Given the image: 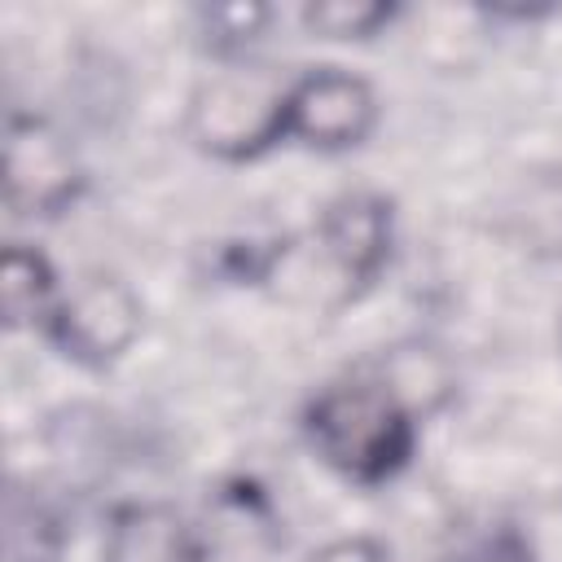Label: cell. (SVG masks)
<instances>
[{"label": "cell", "instance_id": "7c38bea8", "mask_svg": "<svg viewBox=\"0 0 562 562\" xmlns=\"http://www.w3.org/2000/svg\"><path fill=\"white\" fill-rule=\"evenodd\" d=\"M268 18H272V9H263V4H211V9H198L206 44L224 61H237L246 53V44L263 31Z\"/></svg>", "mask_w": 562, "mask_h": 562}, {"label": "cell", "instance_id": "52a82bcc", "mask_svg": "<svg viewBox=\"0 0 562 562\" xmlns=\"http://www.w3.org/2000/svg\"><path fill=\"white\" fill-rule=\"evenodd\" d=\"M101 562H206V544L176 505L127 501L105 522Z\"/></svg>", "mask_w": 562, "mask_h": 562}, {"label": "cell", "instance_id": "3957f363", "mask_svg": "<svg viewBox=\"0 0 562 562\" xmlns=\"http://www.w3.org/2000/svg\"><path fill=\"white\" fill-rule=\"evenodd\" d=\"M88 189V171L57 123L13 110L4 127V206L13 220H57Z\"/></svg>", "mask_w": 562, "mask_h": 562}, {"label": "cell", "instance_id": "5bb4252c", "mask_svg": "<svg viewBox=\"0 0 562 562\" xmlns=\"http://www.w3.org/2000/svg\"><path fill=\"white\" fill-rule=\"evenodd\" d=\"M307 562H395V553L373 536H338L312 549Z\"/></svg>", "mask_w": 562, "mask_h": 562}, {"label": "cell", "instance_id": "9c48e42d", "mask_svg": "<svg viewBox=\"0 0 562 562\" xmlns=\"http://www.w3.org/2000/svg\"><path fill=\"white\" fill-rule=\"evenodd\" d=\"M57 272L40 246L9 241L0 255V316L9 329H44L57 307Z\"/></svg>", "mask_w": 562, "mask_h": 562}, {"label": "cell", "instance_id": "30bf717a", "mask_svg": "<svg viewBox=\"0 0 562 562\" xmlns=\"http://www.w3.org/2000/svg\"><path fill=\"white\" fill-rule=\"evenodd\" d=\"M4 553L9 562H61L66 553V518L61 509L35 492L13 487L4 505Z\"/></svg>", "mask_w": 562, "mask_h": 562}, {"label": "cell", "instance_id": "8992f818", "mask_svg": "<svg viewBox=\"0 0 562 562\" xmlns=\"http://www.w3.org/2000/svg\"><path fill=\"white\" fill-rule=\"evenodd\" d=\"M391 246H395L391 198H382L373 189H351V193H338L334 202H325V211L316 220V250H321L325 268L334 272V281L342 285V299H356L386 272Z\"/></svg>", "mask_w": 562, "mask_h": 562}, {"label": "cell", "instance_id": "6da1fadb", "mask_svg": "<svg viewBox=\"0 0 562 562\" xmlns=\"http://www.w3.org/2000/svg\"><path fill=\"white\" fill-rule=\"evenodd\" d=\"M303 439L338 479L378 487L408 465L417 448V417L360 369L307 400Z\"/></svg>", "mask_w": 562, "mask_h": 562}, {"label": "cell", "instance_id": "5b68a950", "mask_svg": "<svg viewBox=\"0 0 562 562\" xmlns=\"http://www.w3.org/2000/svg\"><path fill=\"white\" fill-rule=\"evenodd\" d=\"M378 123V97L369 79L347 66H307L290 75L285 140H299L321 154H342L369 140Z\"/></svg>", "mask_w": 562, "mask_h": 562}, {"label": "cell", "instance_id": "4fadbf2b", "mask_svg": "<svg viewBox=\"0 0 562 562\" xmlns=\"http://www.w3.org/2000/svg\"><path fill=\"white\" fill-rule=\"evenodd\" d=\"M452 562H540V558L514 527H496V531L479 536L474 544H465Z\"/></svg>", "mask_w": 562, "mask_h": 562}, {"label": "cell", "instance_id": "ba28073f", "mask_svg": "<svg viewBox=\"0 0 562 562\" xmlns=\"http://www.w3.org/2000/svg\"><path fill=\"white\" fill-rule=\"evenodd\" d=\"M364 373H373L417 422L430 417V413H439L457 395V369H452V360L435 342H422V338L386 347Z\"/></svg>", "mask_w": 562, "mask_h": 562}, {"label": "cell", "instance_id": "8fae6325", "mask_svg": "<svg viewBox=\"0 0 562 562\" xmlns=\"http://www.w3.org/2000/svg\"><path fill=\"white\" fill-rule=\"evenodd\" d=\"M400 18V4L382 0H312L303 4V26L321 40H373Z\"/></svg>", "mask_w": 562, "mask_h": 562}, {"label": "cell", "instance_id": "7a4b0ae2", "mask_svg": "<svg viewBox=\"0 0 562 562\" xmlns=\"http://www.w3.org/2000/svg\"><path fill=\"white\" fill-rule=\"evenodd\" d=\"M285 75L255 61H228L193 88L184 110V136L206 158L250 162L285 140Z\"/></svg>", "mask_w": 562, "mask_h": 562}, {"label": "cell", "instance_id": "277c9868", "mask_svg": "<svg viewBox=\"0 0 562 562\" xmlns=\"http://www.w3.org/2000/svg\"><path fill=\"white\" fill-rule=\"evenodd\" d=\"M140 325H145L140 294L119 272H83L57 299L44 334L66 360L83 369H110L132 351Z\"/></svg>", "mask_w": 562, "mask_h": 562}]
</instances>
